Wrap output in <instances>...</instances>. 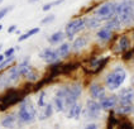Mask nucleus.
<instances>
[{"label":"nucleus","instance_id":"423d86ee","mask_svg":"<svg viewBox=\"0 0 134 129\" xmlns=\"http://www.w3.org/2000/svg\"><path fill=\"white\" fill-rule=\"evenodd\" d=\"M85 27H86V18H76V19L70 20V22L66 24V27H65L66 38L74 39L75 34L80 33Z\"/></svg>","mask_w":134,"mask_h":129},{"label":"nucleus","instance_id":"6e6552de","mask_svg":"<svg viewBox=\"0 0 134 129\" xmlns=\"http://www.w3.org/2000/svg\"><path fill=\"white\" fill-rule=\"evenodd\" d=\"M101 105H100V101L94 100V99H89L85 104V109H83V115L87 118V119H97L101 114Z\"/></svg>","mask_w":134,"mask_h":129},{"label":"nucleus","instance_id":"c85d7f7f","mask_svg":"<svg viewBox=\"0 0 134 129\" xmlns=\"http://www.w3.org/2000/svg\"><path fill=\"white\" fill-rule=\"evenodd\" d=\"M9 87H12V82H10V80L8 78V75L7 72H3L1 75H0V90H7Z\"/></svg>","mask_w":134,"mask_h":129},{"label":"nucleus","instance_id":"1a4fd4ad","mask_svg":"<svg viewBox=\"0 0 134 129\" xmlns=\"http://www.w3.org/2000/svg\"><path fill=\"white\" fill-rule=\"evenodd\" d=\"M39 57H41V60L44 61L47 65H53V63L61 61L57 49H53V48H49V47L42 49V51L39 52Z\"/></svg>","mask_w":134,"mask_h":129},{"label":"nucleus","instance_id":"20e7f679","mask_svg":"<svg viewBox=\"0 0 134 129\" xmlns=\"http://www.w3.org/2000/svg\"><path fill=\"white\" fill-rule=\"evenodd\" d=\"M116 5H118V3H114V1L104 3V4H101L100 7H97L94 10V15L97 16L99 19H101V20H109L113 16H115Z\"/></svg>","mask_w":134,"mask_h":129},{"label":"nucleus","instance_id":"cd10ccee","mask_svg":"<svg viewBox=\"0 0 134 129\" xmlns=\"http://www.w3.org/2000/svg\"><path fill=\"white\" fill-rule=\"evenodd\" d=\"M101 19H99L97 16H90V18H86V27L89 29H95V28H99L101 25Z\"/></svg>","mask_w":134,"mask_h":129},{"label":"nucleus","instance_id":"7ed1b4c3","mask_svg":"<svg viewBox=\"0 0 134 129\" xmlns=\"http://www.w3.org/2000/svg\"><path fill=\"white\" fill-rule=\"evenodd\" d=\"M127 78V72L125 70L121 67H116L114 68L111 72H109L106 77H105V86L109 89V90H116L119 89L120 86L123 85V82L125 81Z\"/></svg>","mask_w":134,"mask_h":129},{"label":"nucleus","instance_id":"39448f33","mask_svg":"<svg viewBox=\"0 0 134 129\" xmlns=\"http://www.w3.org/2000/svg\"><path fill=\"white\" fill-rule=\"evenodd\" d=\"M53 106H54V110L58 113L67 111V85H62L56 91L54 98H53Z\"/></svg>","mask_w":134,"mask_h":129},{"label":"nucleus","instance_id":"ea45409f","mask_svg":"<svg viewBox=\"0 0 134 129\" xmlns=\"http://www.w3.org/2000/svg\"><path fill=\"white\" fill-rule=\"evenodd\" d=\"M1 48H3V44H0V51H1Z\"/></svg>","mask_w":134,"mask_h":129},{"label":"nucleus","instance_id":"f8f14e48","mask_svg":"<svg viewBox=\"0 0 134 129\" xmlns=\"http://www.w3.org/2000/svg\"><path fill=\"white\" fill-rule=\"evenodd\" d=\"M118 103H119L118 95H109V96H105L103 100H100V105L103 110H111L118 105Z\"/></svg>","mask_w":134,"mask_h":129},{"label":"nucleus","instance_id":"dca6fc26","mask_svg":"<svg viewBox=\"0 0 134 129\" xmlns=\"http://www.w3.org/2000/svg\"><path fill=\"white\" fill-rule=\"evenodd\" d=\"M134 110L133 103H121L119 101L118 105L115 106V113L119 115H128Z\"/></svg>","mask_w":134,"mask_h":129},{"label":"nucleus","instance_id":"c9c22d12","mask_svg":"<svg viewBox=\"0 0 134 129\" xmlns=\"http://www.w3.org/2000/svg\"><path fill=\"white\" fill-rule=\"evenodd\" d=\"M83 129H99V127H97V124H95V123H90Z\"/></svg>","mask_w":134,"mask_h":129},{"label":"nucleus","instance_id":"79ce46f5","mask_svg":"<svg viewBox=\"0 0 134 129\" xmlns=\"http://www.w3.org/2000/svg\"><path fill=\"white\" fill-rule=\"evenodd\" d=\"M133 83H134V77H133Z\"/></svg>","mask_w":134,"mask_h":129},{"label":"nucleus","instance_id":"c756f323","mask_svg":"<svg viewBox=\"0 0 134 129\" xmlns=\"http://www.w3.org/2000/svg\"><path fill=\"white\" fill-rule=\"evenodd\" d=\"M63 1H65V0H56V1H52V3H47V4H44V5L42 7V10H43V12H49L53 7L61 5Z\"/></svg>","mask_w":134,"mask_h":129},{"label":"nucleus","instance_id":"4c0bfd02","mask_svg":"<svg viewBox=\"0 0 134 129\" xmlns=\"http://www.w3.org/2000/svg\"><path fill=\"white\" fill-rule=\"evenodd\" d=\"M28 1L32 4V3H37V1H39V0H28Z\"/></svg>","mask_w":134,"mask_h":129},{"label":"nucleus","instance_id":"b1692460","mask_svg":"<svg viewBox=\"0 0 134 129\" xmlns=\"http://www.w3.org/2000/svg\"><path fill=\"white\" fill-rule=\"evenodd\" d=\"M130 47V39L128 38V36H123L119 38L118 41V46H116V52H125L128 48Z\"/></svg>","mask_w":134,"mask_h":129},{"label":"nucleus","instance_id":"0eeeda50","mask_svg":"<svg viewBox=\"0 0 134 129\" xmlns=\"http://www.w3.org/2000/svg\"><path fill=\"white\" fill-rule=\"evenodd\" d=\"M82 94V85L80 82L67 83V109L79 101Z\"/></svg>","mask_w":134,"mask_h":129},{"label":"nucleus","instance_id":"2eb2a0df","mask_svg":"<svg viewBox=\"0 0 134 129\" xmlns=\"http://www.w3.org/2000/svg\"><path fill=\"white\" fill-rule=\"evenodd\" d=\"M118 99L121 103H133L134 101V89L132 87H127L123 89L118 95Z\"/></svg>","mask_w":134,"mask_h":129},{"label":"nucleus","instance_id":"9b49d317","mask_svg":"<svg viewBox=\"0 0 134 129\" xmlns=\"http://www.w3.org/2000/svg\"><path fill=\"white\" fill-rule=\"evenodd\" d=\"M89 92H90V96H91V99L97 100V101L103 100V99L106 96L105 87L103 86V85H100V83H97V82H92L91 85H90Z\"/></svg>","mask_w":134,"mask_h":129},{"label":"nucleus","instance_id":"aec40b11","mask_svg":"<svg viewBox=\"0 0 134 129\" xmlns=\"http://www.w3.org/2000/svg\"><path fill=\"white\" fill-rule=\"evenodd\" d=\"M71 49H72V46H71L70 42L61 43V44L58 46V48H57V52H58V56H60L61 60L67 58V57L70 56V53H71Z\"/></svg>","mask_w":134,"mask_h":129},{"label":"nucleus","instance_id":"ddd939ff","mask_svg":"<svg viewBox=\"0 0 134 129\" xmlns=\"http://www.w3.org/2000/svg\"><path fill=\"white\" fill-rule=\"evenodd\" d=\"M82 111H83V110H82V105L77 101V103H75L74 105H71L67 109L66 116L68 119H79V118L81 116Z\"/></svg>","mask_w":134,"mask_h":129},{"label":"nucleus","instance_id":"5701e85b","mask_svg":"<svg viewBox=\"0 0 134 129\" xmlns=\"http://www.w3.org/2000/svg\"><path fill=\"white\" fill-rule=\"evenodd\" d=\"M86 44H87V37H85V36L77 37L74 42H72V44H71L72 46V51H74V52H79V51H81Z\"/></svg>","mask_w":134,"mask_h":129},{"label":"nucleus","instance_id":"7c9ffc66","mask_svg":"<svg viewBox=\"0 0 134 129\" xmlns=\"http://www.w3.org/2000/svg\"><path fill=\"white\" fill-rule=\"evenodd\" d=\"M47 103H46V91L42 90L39 92V96H38V100H37V105L39 108H43Z\"/></svg>","mask_w":134,"mask_h":129},{"label":"nucleus","instance_id":"6ab92c4d","mask_svg":"<svg viewBox=\"0 0 134 129\" xmlns=\"http://www.w3.org/2000/svg\"><path fill=\"white\" fill-rule=\"evenodd\" d=\"M65 38H66L65 32H62V30H57V32H54L53 34H51V36L48 37V43H49L51 46L61 44V43H63Z\"/></svg>","mask_w":134,"mask_h":129},{"label":"nucleus","instance_id":"2f4dec72","mask_svg":"<svg viewBox=\"0 0 134 129\" xmlns=\"http://www.w3.org/2000/svg\"><path fill=\"white\" fill-rule=\"evenodd\" d=\"M16 49H18V47H10V48L5 49V51L3 52V54H4V57H5V58H8V57H13V56H15Z\"/></svg>","mask_w":134,"mask_h":129},{"label":"nucleus","instance_id":"bb28decb","mask_svg":"<svg viewBox=\"0 0 134 129\" xmlns=\"http://www.w3.org/2000/svg\"><path fill=\"white\" fill-rule=\"evenodd\" d=\"M41 32V28L39 27H34V28H32V29L27 30V32H24L22 33L19 37H18V42H23V41H27V39H29L32 36H36Z\"/></svg>","mask_w":134,"mask_h":129},{"label":"nucleus","instance_id":"f257e3e1","mask_svg":"<svg viewBox=\"0 0 134 129\" xmlns=\"http://www.w3.org/2000/svg\"><path fill=\"white\" fill-rule=\"evenodd\" d=\"M16 115H18V120H19L20 124L28 125V124H32V123L36 121L38 116V111L34 103H33V100L29 96H25L19 103V108H18Z\"/></svg>","mask_w":134,"mask_h":129},{"label":"nucleus","instance_id":"393cba45","mask_svg":"<svg viewBox=\"0 0 134 129\" xmlns=\"http://www.w3.org/2000/svg\"><path fill=\"white\" fill-rule=\"evenodd\" d=\"M121 22H120V19L115 15V16H113L111 19H109L108 22H106V24H105V28H109V29H111L113 32L114 30H118L121 28Z\"/></svg>","mask_w":134,"mask_h":129},{"label":"nucleus","instance_id":"f03ea898","mask_svg":"<svg viewBox=\"0 0 134 129\" xmlns=\"http://www.w3.org/2000/svg\"><path fill=\"white\" fill-rule=\"evenodd\" d=\"M115 15L120 19L121 24H132L134 22V3L130 0H123L118 3Z\"/></svg>","mask_w":134,"mask_h":129},{"label":"nucleus","instance_id":"e433bc0d","mask_svg":"<svg viewBox=\"0 0 134 129\" xmlns=\"http://www.w3.org/2000/svg\"><path fill=\"white\" fill-rule=\"evenodd\" d=\"M5 60V57H4V54H3V53H0V63H1V62H3V61Z\"/></svg>","mask_w":134,"mask_h":129},{"label":"nucleus","instance_id":"9d476101","mask_svg":"<svg viewBox=\"0 0 134 129\" xmlns=\"http://www.w3.org/2000/svg\"><path fill=\"white\" fill-rule=\"evenodd\" d=\"M18 115L16 113H5L0 119V125L5 129H14L18 125Z\"/></svg>","mask_w":134,"mask_h":129},{"label":"nucleus","instance_id":"4be33fe9","mask_svg":"<svg viewBox=\"0 0 134 129\" xmlns=\"http://www.w3.org/2000/svg\"><path fill=\"white\" fill-rule=\"evenodd\" d=\"M114 36V32L111 29H109V28H101V29H99L96 32V37L100 39V41H103V42H108V41H110Z\"/></svg>","mask_w":134,"mask_h":129},{"label":"nucleus","instance_id":"f704fd0d","mask_svg":"<svg viewBox=\"0 0 134 129\" xmlns=\"http://www.w3.org/2000/svg\"><path fill=\"white\" fill-rule=\"evenodd\" d=\"M18 30V27H16V24H12L9 28H8V33L9 34H12V33H15Z\"/></svg>","mask_w":134,"mask_h":129},{"label":"nucleus","instance_id":"412c9836","mask_svg":"<svg viewBox=\"0 0 134 129\" xmlns=\"http://www.w3.org/2000/svg\"><path fill=\"white\" fill-rule=\"evenodd\" d=\"M18 66V70H19V74H20V76H22V78H24L25 77V75L29 72L30 70L33 68V66H32V63H30L29 58H25V60H23L19 65H16Z\"/></svg>","mask_w":134,"mask_h":129},{"label":"nucleus","instance_id":"58836bf2","mask_svg":"<svg viewBox=\"0 0 134 129\" xmlns=\"http://www.w3.org/2000/svg\"><path fill=\"white\" fill-rule=\"evenodd\" d=\"M3 29V25H1V24H0V30Z\"/></svg>","mask_w":134,"mask_h":129},{"label":"nucleus","instance_id":"a211bd4d","mask_svg":"<svg viewBox=\"0 0 134 129\" xmlns=\"http://www.w3.org/2000/svg\"><path fill=\"white\" fill-rule=\"evenodd\" d=\"M8 75V78L10 80V82H12V85H14V83L19 82V80L22 78V76H20V74H19V70H18V66L16 65H14V66H12V67H9L5 71Z\"/></svg>","mask_w":134,"mask_h":129},{"label":"nucleus","instance_id":"72a5a7b5","mask_svg":"<svg viewBox=\"0 0 134 129\" xmlns=\"http://www.w3.org/2000/svg\"><path fill=\"white\" fill-rule=\"evenodd\" d=\"M12 9H13V7H10V5H9V7L3 8V9H0V20H1L5 15H8V13H9Z\"/></svg>","mask_w":134,"mask_h":129},{"label":"nucleus","instance_id":"f3484780","mask_svg":"<svg viewBox=\"0 0 134 129\" xmlns=\"http://www.w3.org/2000/svg\"><path fill=\"white\" fill-rule=\"evenodd\" d=\"M41 113H38V119L39 120H46L48 118L52 116V114L54 113V106H53V103H47L43 108H41Z\"/></svg>","mask_w":134,"mask_h":129},{"label":"nucleus","instance_id":"a878e982","mask_svg":"<svg viewBox=\"0 0 134 129\" xmlns=\"http://www.w3.org/2000/svg\"><path fill=\"white\" fill-rule=\"evenodd\" d=\"M39 78H41L39 72H38L34 67L32 68L29 72L25 75V77H24V80H25L28 83H36V82H38V81H39Z\"/></svg>","mask_w":134,"mask_h":129},{"label":"nucleus","instance_id":"a19ab883","mask_svg":"<svg viewBox=\"0 0 134 129\" xmlns=\"http://www.w3.org/2000/svg\"><path fill=\"white\" fill-rule=\"evenodd\" d=\"M3 1H4V0H0V4H1V3H3Z\"/></svg>","mask_w":134,"mask_h":129},{"label":"nucleus","instance_id":"4468645a","mask_svg":"<svg viewBox=\"0 0 134 129\" xmlns=\"http://www.w3.org/2000/svg\"><path fill=\"white\" fill-rule=\"evenodd\" d=\"M109 61V57H104V58H95L90 62V67H91V74H99L104 66H106Z\"/></svg>","mask_w":134,"mask_h":129},{"label":"nucleus","instance_id":"473e14b6","mask_svg":"<svg viewBox=\"0 0 134 129\" xmlns=\"http://www.w3.org/2000/svg\"><path fill=\"white\" fill-rule=\"evenodd\" d=\"M54 19H56V16H54V14H48V15H46L44 18L41 20V24H49V23H52L54 22Z\"/></svg>","mask_w":134,"mask_h":129}]
</instances>
